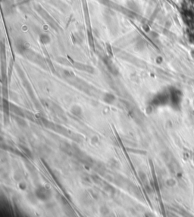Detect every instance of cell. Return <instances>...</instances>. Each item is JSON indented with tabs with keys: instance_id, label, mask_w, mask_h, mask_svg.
Segmentation results:
<instances>
[{
	"instance_id": "6da1fadb",
	"label": "cell",
	"mask_w": 194,
	"mask_h": 217,
	"mask_svg": "<svg viewBox=\"0 0 194 217\" xmlns=\"http://www.w3.org/2000/svg\"><path fill=\"white\" fill-rule=\"evenodd\" d=\"M35 195L36 198H37L39 200L45 201L50 199L51 196H52V193L50 189L46 188L43 186H39V188H37L35 191Z\"/></svg>"
},
{
	"instance_id": "7a4b0ae2",
	"label": "cell",
	"mask_w": 194,
	"mask_h": 217,
	"mask_svg": "<svg viewBox=\"0 0 194 217\" xmlns=\"http://www.w3.org/2000/svg\"><path fill=\"white\" fill-rule=\"evenodd\" d=\"M71 113H72L73 115L79 117V116H81V115H82L83 111L82 108H80V106H78L75 105V106H72V108H71Z\"/></svg>"
},
{
	"instance_id": "3957f363",
	"label": "cell",
	"mask_w": 194,
	"mask_h": 217,
	"mask_svg": "<svg viewBox=\"0 0 194 217\" xmlns=\"http://www.w3.org/2000/svg\"><path fill=\"white\" fill-rule=\"evenodd\" d=\"M103 100L106 103L112 104V102L115 100V96H114L113 94H111V93H106V94H105V96H104Z\"/></svg>"
},
{
	"instance_id": "277c9868",
	"label": "cell",
	"mask_w": 194,
	"mask_h": 217,
	"mask_svg": "<svg viewBox=\"0 0 194 217\" xmlns=\"http://www.w3.org/2000/svg\"><path fill=\"white\" fill-rule=\"evenodd\" d=\"M16 121L17 122V125H19L20 126H22V127H24V126H26V122L24 121L22 118H16Z\"/></svg>"
},
{
	"instance_id": "5b68a950",
	"label": "cell",
	"mask_w": 194,
	"mask_h": 217,
	"mask_svg": "<svg viewBox=\"0 0 194 217\" xmlns=\"http://www.w3.org/2000/svg\"><path fill=\"white\" fill-rule=\"evenodd\" d=\"M21 148H22V149H23V150H24V152L26 153V154L28 156H31V153H30V151H29V150H28V149H27V148H25V147H22Z\"/></svg>"
},
{
	"instance_id": "8992f818",
	"label": "cell",
	"mask_w": 194,
	"mask_h": 217,
	"mask_svg": "<svg viewBox=\"0 0 194 217\" xmlns=\"http://www.w3.org/2000/svg\"><path fill=\"white\" fill-rule=\"evenodd\" d=\"M19 187H20V188L21 189V190H24V189L26 188V185H25V183H24V182L20 183Z\"/></svg>"
}]
</instances>
